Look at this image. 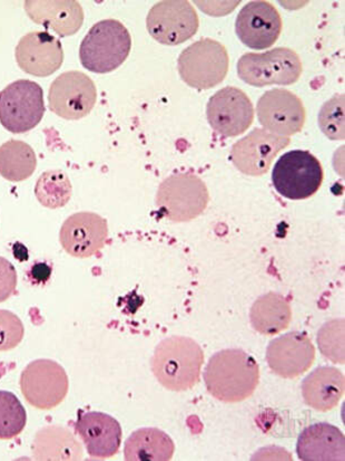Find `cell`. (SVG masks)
<instances>
[{
	"instance_id": "obj_1",
	"label": "cell",
	"mask_w": 345,
	"mask_h": 461,
	"mask_svg": "<svg viewBox=\"0 0 345 461\" xmlns=\"http://www.w3.org/2000/svg\"><path fill=\"white\" fill-rule=\"evenodd\" d=\"M209 394L218 402H244L254 393L260 382V367L253 357L240 348H227L209 358L204 372Z\"/></svg>"
},
{
	"instance_id": "obj_2",
	"label": "cell",
	"mask_w": 345,
	"mask_h": 461,
	"mask_svg": "<svg viewBox=\"0 0 345 461\" xmlns=\"http://www.w3.org/2000/svg\"><path fill=\"white\" fill-rule=\"evenodd\" d=\"M203 362L202 348L194 339L172 337L158 344L151 366L154 375L164 388L184 393L199 384Z\"/></svg>"
},
{
	"instance_id": "obj_3",
	"label": "cell",
	"mask_w": 345,
	"mask_h": 461,
	"mask_svg": "<svg viewBox=\"0 0 345 461\" xmlns=\"http://www.w3.org/2000/svg\"><path fill=\"white\" fill-rule=\"evenodd\" d=\"M132 50L128 28L116 20L96 23L79 46V59L84 68L96 74H107L123 65Z\"/></svg>"
},
{
	"instance_id": "obj_4",
	"label": "cell",
	"mask_w": 345,
	"mask_h": 461,
	"mask_svg": "<svg viewBox=\"0 0 345 461\" xmlns=\"http://www.w3.org/2000/svg\"><path fill=\"white\" fill-rule=\"evenodd\" d=\"M230 67L226 46L204 39L185 49L177 60L181 80L198 90H209L224 81Z\"/></svg>"
},
{
	"instance_id": "obj_5",
	"label": "cell",
	"mask_w": 345,
	"mask_h": 461,
	"mask_svg": "<svg viewBox=\"0 0 345 461\" xmlns=\"http://www.w3.org/2000/svg\"><path fill=\"white\" fill-rule=\"evenodd\" d=\"M303 65L290 49L278 48L267 53H247L237 62V76L249 86H291L300 80Z\"/></svg>"
},
{
	"instance_id": "obj_6",
	"label": "cell",
	"mask_w": 345,
	"mask_h": 461,
	"mask_svg": "<svg viewBox=\"0 0 345 461\" xmlns=\"http://www.w3.org/2000/svg\"><path fill=\"white\" fill-rule=\"evenodd\" d=\"M43 88L30 80H18L0 92V124L7 131H31L45 115Z\"/></svg>"
},
{
	"instance_id": "obj_7",
	"label": "cell",
	"mask_w": 345,
	"mask_h": 461,
	"mask_svg": "<svg viewBox=\"0 0 345 461\" xmlns=\"http://www.w3.org/2000/svg\"><path fill=\"white\" fill-rule=\"evenodd\" d=\"M323 167L309 151L293 150L283 155L273 167L272 183L284 198L303 200L318 193L323 183Z\"/></svg>"
},
{
	"instance_id": "obj_8",
	"label": "cell",
	"mask_w": 345,
	"mask_h": 461,
	"mask_svg": "<svg viewBox=\"0 0 345 461\" xmlns=\"http://www.w3.org/2000/svg\"><path fill=\"white\" fill-rule=\"evenodd\" d=\"M208 191L197 176L179 174L165 179L157 191L156 204L172 221H192L207 209Z\"/></svg>"
},
{
	"instance_id": "obj_9",
	"label": "cell",
	"mask_w": 345,
	"mask_h": 461,
	"mask_svg": "<svg viewBox=\"0 0 345 461\" xmlns=\"http://www.w3.org/2000/svg\"><path fill=\"white\" fill-rule=\"evenodd\" d=\"M68 389L66 371L53 360L32 361L22 372V393L34 408L50 410L58 407L66 398Z\"/></svg>"
},
{
	"instance_id": "obj_10",
	"label": "cell",
	"mask_w": 345,
	"mask_h": 461,
	"mask_svg": "<svg viewBox=\"0 0 345 461\" xmlns=\"http://www.w3.org/2000/svg\"><path fill=\"white\" fill-rule=\"evenodd\" d=\"M96 101L95 83L83 72L60 74L49 87V109L65 120L85 118L94 109Z\"/></svg>"
},
{
	"instance_id": "obj_11",
	"label": "cell",
	"mask_w": 345,
	"mask_h": 461,
	"mask_svg": "<svg viewBox=\"0 0 345 461\" xmlns=\"http://www.w3.org/2000/svg\"><path fill=\"white\" fill-rule=\"evenodd\" d=\"M199 25V16L192 4L179 0L157 3L146 18L149 35L167 46L180 45L192 39Z\"/></svg>"
},
{
	"instance_id": "obj_12",
	"label": "cell",
	"mask_w": 345,
	"mask_h": 461,
	"mask_svg": "<svg viewBox=\"0 0 345 461\" xmlns=\"http://www.w3.org/2000/svg\"><path fill=\"white\" fill-rule=\"evenodd\" d=\"M209 125L223 137L244 133L254 119L253 104L240 88L226 86L209 99L207 109Z\"/></svg>"
},
{
	"instance_id": "obj_13",
	"label": "cell",
	"mask_w": 345,
	"mask_h": 461,
	"mask_svg": "<svg viewBox=\"0 0 345 461\" xmlns=\"http://www.w3.org/2000/svg\"><path fill=\"white\" fill-rule=\"evenodd\" d=\"M260 123L269 132L291 137L305 123V108L300 97L284 88L264 93L256 106Z\"/></svg>"
},
{
	"instance_id": "obj_14",
	"label": "cell",
	"mask_w": 345,
	"mask_h": 461,
	"mask_svg": "<svg viewBox=\"0 0 345 461\" xmlns=\"http://www.w3.org/2000/svg\"><path fill=\"white\" fill-rule=\"evenodd\" d=\"M288 137L277 136L265 129H255L232 147L231 159L237 170L247 176L267 174L275 157L290 144Z\"/></svg>"
},
{
	"instance_id": "obj_15",
	"label": "cell",
	"mask_w": 345,
	"mask_h": 461,
	"mask_svg": "<svg viewBox=\"0 0 345 461\" xmlns=\"http://www.w3.org/2000/svg\"><path fill=\"white\" fill-rule=\"evenodd\" d=\"M235 32L247 48L267 50L281 35L282 18L271 3L251 2L237 15Z\"/></svg>"
},
{
	"instance_id": "obj_16",
	"label": "cell",
	"mask_w": 345,
	"mask_h": 461,
	"mask_svg": "<svg viewBox=\"0 0 345 461\" xmlns=\"http://www.w3.org/2000/svg\"><path fill=\"white\" fill-rule=\"evenodd\" d=\"M107 239V221L94 212L74 213L65 221L59 232L60 245L76 258H88L99 253Z\"/></svg>"
},
{
	"instance_id": "obj_17",
	"label": "cell",
	"mask_w": 345,
	"mask_h": 461,
	"mask_svg": "<svg viewBox=\"0 0 345 461\" xmlns=\"http://www.w3.org/2000/svg\"><path fill=\"white\" fill-rule=\"evenodd\" d=\"M15 58L22 71L32 77H48L64 63L62 43L48 32H31L22 37Z\"/></svg>"
},
{
	"instance_id": "obj_18",
	"label": "cell",
	"mask_w": 345,
	"mask_h": 461,
	"mask_svg": "<svg viewBox=\"0 0 345 461\" xmlns=\"http://www.w3.org/2000/svg\"><path fill=\"white\" fill-rule=\"evenodd\" d=\"M315 348L305 333L290 332L269 344L267 361L275 375L295 379L314 365Z\"/></svg>"
},
{
	"instance_id": "obj_19",
	"label": "cell",
	"mask_w": 345,
	"mask_h": 461,
	"mask_svg": "<svg viewBox=\"0 0 345 461\" xmlns=\"http://www.w3.org/2000/svg\"><path fill=\"white\" fill-rule=\"evenodd\" d=\"M75 429L92 458L107 459L119 453L122 428L109 414L96 411L79 414Z\"/></svg>"
},
{
	"instance_id": "obj_20",
	"label": "cell",
	"mask_w": 345,
	"mask_h": 461,
	"mask_svg": "<svg viewBox=\"0 0 345 461\" xmlns=\"http://www.w3.org/2000/svg\"><path fill=\"white\" fill-rule=\"evenodd\" d=\"M296 453L305 461H344V435L330 423H315L301 432Z\"/></svg>"
},
{
	"instance_id": "obj_21",
	"label": "cell",
	"mask_w": 345,
	"mask_h": 461,
	"mask_svg": "<svg viewBox=\"0 0 345 461\" xmlns=\"http://www.w3.org/2000/svg\"><path fill=\"white\" fill-rule=\"evenodd\" d=\"M25 11L36 24L58 32L60 37L76 34L84 22L83 8L75 0L72 2H26Z\"/></svg>"
},
{
	"instance_id": "obj_22",
	"label": "cell",
	"mask_w": 345,
	"mask_h": 461,
	"mask_svg": "<svg viewBox=\"0 0 345 461\" xmlns=\"http://www.w3.org/2000/svg\"><path fill=\"white\" fill-rule=\"evenodd\" d=\"M344 382V375L337 367L320 366L303 380V399L318 411H330L343 397Z\"/></svg>"
},
{
	"instance_id": "obj_23",
	"label": "cell",
	"mask_w": 345,
	"mask_h": 461,
	"mask_svg": "<svg viewBox=\"0 0 345 461\" xmlns=\"http://www.w3.org/2000/svg\"><path fill=\"white\" fill-rule=\"evenodd\" d=\"M175 446L171 437L157 428H142L125 441L124 459L128 461H169Z\"/></svg>"
},
{
	"instance_id": "obj_24",
	"label": "cell",
	"mask_w": 345,
	"mask_h": 461,
	"mask_svg": "<svg viewBox=\"0 0 345 461\" xmlns=\"http://www.w3.org/2000/svg\"><path fill=\"white\" fill-rule=\"evenodd\" d=\"M290 303L279 294L270 293L261 296L252 306L250 319L253 328L265 335H274L291 322Z\"/></svg>"
},
{
	"instance_id": "obj_25",
	"label": "cell",
	"mask_w": 345,
	"mask_h": 461,
	"mask_svg": "<svg viewBox=\"0 0 345 461\" xmlns=\"http://www.w3.org/2000/svg\"><path fill=\"white\" fill-rule=\"evenodd\" d=\"M37 157L30 144L9 140L0 147V176L12 183L31 178L36 170Z\"/></svg>"
},
{
	"instance_id": "obj_26",
	"label": "cell",
	"mask_w": 345,
	"mask_h": 461,
	"mask_svg": "<svg viewBox=\"0 0 345 461\" xmlns=\"http://www.w3.org/2000/svg\"><path fill=\"white\" fill-rule=\"evenodd\" d=\"M73 187L71 180L64 171L55 169L44 172L37 180L35 195L44 207L58 209L66 206L71 200Z\"/></svg>"
},
{
	"instance_id": "obj_27",
	"label": "cell",
	"mask_w": 345,
	"mask_h": 461,
	"mask_svg": "<svg viewBox=\"0 0 345 461\" xmlns=\"http://www.w3.org/2000/svg\"><path fill=\"white\" fill-rule=\"evenodd\" d=\"M27 423V412L15 394L0 391V439L21 435Z\"/></svg>"
},
{
	"instance_id": "obj_28",
	"label": "cell",
	"mask_w": 345,
	"mask_h": 461,
	"mask_svg": "<svg viewBox=\"0 0 345 461\" xmlns=\"http://www.w3.org/2000/svg\"><path fill=\"white\" fill-rule=\"evenodd\" d=\"M319 125L322 132L331 140H343L344 95H337L322 106L319 113Z\"/></svg>"
},
{
	"instance_id": "obj_29",
	"label": "cell",
	"mask_w": 345,
	"mask_h": 461,
	"mask_svg": "<svg viewBox=\"0 0 345 461\" xmlns=\"http://www.w3.org/2000/svg\"><path fill=\"white\" fill-rule=\"evenodd\" d=\"M25 328L13 312L0 310V352L13 350L24 339Z\"/></svg>"
},
{
	"instance_id": "obj_30",
	"label": "cell",
	"mask_w": 345,
	"mask_h": 461,
	"mask_svg": "<svg viewBox=\"0 0 345 461\" xmlns=\"http://www.w3.org/2000/svg\"><path fill=\"white\" fill-rule=\"evenodd\" d=\"M17 288V272L13 265L6 258H0V303L7 301L15 294Z\"/></svg>"
},
{
	"instance_id": "obj_31",
	"label": "cell",
	"mask_w": 345,
	"mask_h": 461,
	"mask_svg": "<svg viewBox=\"0 0 345 461\" xmlns=\"http://www.w3.org/2000/svg\"><path fill=\"white\" fill-rule=\"evenodd\" d=\"M51 275V268L48 264L39 263L31 267V277L35 279L37 283H44L48 281Z\"/></svg>"
}]
</instances>
